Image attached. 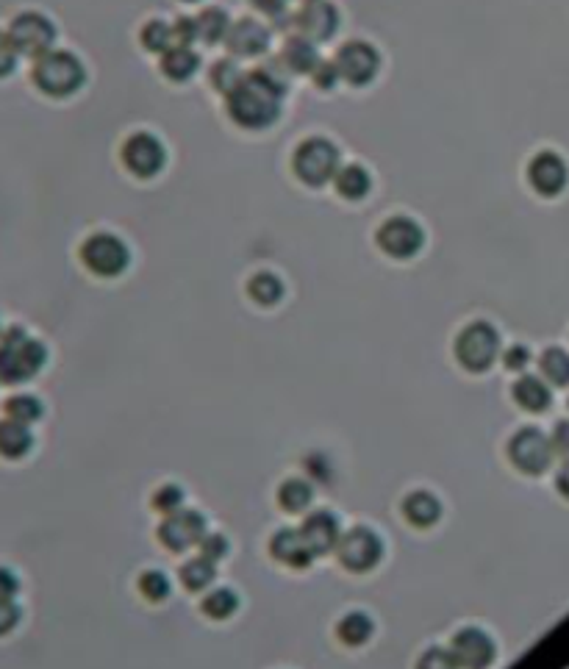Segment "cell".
Segmentation results:
<instances>
[{
	"mask_svg": "<svg viewBox=\"0 0 569 669\" xmlns=\"http://www.w3.org/2000/svg\"><path fill=\"white\" fill-rule=\"evenodd\" d=\"M311 75H314V81H317V87L320 89H334L336 78H339V70H336L334 62H322L320 59V64L314 67V73Z\"/></svg>",
	"mask_w": 569,
	"mask_h": 669,
	"instance_id": "cell-43",
	"label": "cell"
},
{
	"mask_svg": "<svg viewBox=\"0 0 569 669\" xmlns=\"http://www.w3.org/2000/svg\"><path fill=\"white\" fill-rule=\"evenodd\" d=\"M292 25L300 31V37L325 42L334 37L339 28V12L325 0H311V3H303V9L292 17Z\"/></svg>",
	"mask_w": 569,
	"mask_h": 669,
	"instance_id": "cell-15",
	"label": "cell"
},
{
	"mask_svg": "<svg viewBox=\"0 0 569 669\" xmlns=\"http://www.w3.org/2000/svg\"><path fill=\"white\" fill-rule=\"evenodd\" d=\"M514 400H517V406L525 411H533V414H539V411L550 409V386L542 381V378H536V375H522L520 381L514 384Z\"/></svg>",
	"mask_w": 569,
	"mask_h": 669,
	"instance_id": "cell-21",
	"label": "cell"
},
{
	"mask_svg": "<svg viewBox=\"0 0 569 669\" xmlns=\"http://www.w3.org/2000/svg\"><path fill=\"white\" fill-rule=\"evenodd\" d=\"M334 64L336 70H339V78H345L347 84H353V87H364L378 75L381 56H378V50L372 48V45L356 39V42H347V45L339 48Z\"/></svg>",
	"mask_w": 569,
	"mask_h": 669,
	"instance_id": "cell-10",
	"label": "cell"
},
{
	"mask_svg": "<svg viewBox=\"0 0 569 669\" xmlns=\"http://www.w3.org/2000/svg\"><path fill=\"white\" fill-rule=\"evenodd\" d=\"M528 181L531 186L539 192V195H545V198H556L558 192L567 186L569 181V170L564 159L553 153V150H542L531 164H528Z\"/></svg>",
	"mask_w": 569,
	"mask_h": 669,
	"instance_id": "cell-16",
	"label": "cell"
},
{
	"mask_svg": "<svg viewBox=\"0 0 569 669\" xmlns=\"http://www.w3.org/2000/svg\"><path fill=\"white\" fill-rule=\"evenodd\" d=\"M139 592H142V597L150 600V603H161V600L170 597V578L159 570L142 572V578H139Z\"/></svg>",
	"mask_w": 569,
	"mask_h": 669,
	"instance_id": "cell-35",
	"label": "cell"
},
{
	"mask_svg": "<svg viewBox=\"0 0 569 669\" xmlns=\"http://www.w3.org/2000/svg\"><path fill=\"white\" fill-rule=\"evenodd\" d=\"M186 3H192V0H186Z\"/></svg>",
	"mask_w": 569,
	"mask_h": 669,
	"instance_id": "cell-50",
	"label": "cell"
},
{
	"mask_svg": "<svg viewBox=\"0 0 569 669\" xmlns=\"http://www.w3.org/2000/svg\"><path fill=\"white\" fill-rule=\"evenodd\" d=\"M542 375L553 386H569V353L561 347H550L539 359Z\"/></svg>",
	"mask_w": 569,
	"mask_h": 669,
	"instance_id": "cell-31",
	"label": "cell"
},
{
	"mask_svg": "<svg viewBox=\"0 0 569 669\" xmlns=\"http://www.w3.org/2000/svg\"><path fill=\"white\" fill-rule=\"evenodd\" d=\"M500 356V334L489 323H472L456 336V359L464 370L486 372Z\"/></svg>",
	"mask_w": 569,
	"mask_h": 669,
	"instance_id": "cell-5",
	"label": "cell"
},
{
	"mask_svg": "<svg viewBox=\"0 0 569 669\" xmlns=\"http://www.w3.org/2000/svg\"><path fill=\"white\" fill-rule=\"evenodd\" d=\"M164 145L153 134H134L125 139L123 145V164L139 178H153L164 167Z\"/></svg>",
	"mask_w": 569,
	"mask_h": 669,
	"instance_id": "cell-14",
	"label": "cell"
},
{
	"mask_svg": "<svg viewBox=\"0 0 569 669\" xmlns=\"http://www.w3.org/2000/svg\"><path fill=\"white\" fill-rule=\"evenodd\" d=\"M173 34H175V42H178V45L189 48V45L198 39V25H195V17H181V20L173 25Z\"/></svg>",
	"mask_w": 569,
	"mask_h": 669,
	"instance_id": "cell-41",
	"label": "cell"
},
{
	"mask_svg": "<svg viewBox=\"0 0 569 669\" xmlns=\"http://www.w3.org/2000/svg\"><path fill=\"white\" fill-rule=\"evenodd\" d=\"M20 617H23V611L12 597H0V636L12 633L20 625Z\"/></svg>",
	"mask_w": 569,
	"mask_h": 669,
	"instance_id": "cell-39",
	"label": "cell"
},
{
	"mask_svg": "<svg viewBox=\"0 0 569 669\" xmlns=\"http://www.w3.org/2000/svg\"><path fill=\"white\" fill-rule=\"evenodd\" d=\"M150 503H153L156 511H161V514H167V517H170V514H175V511L181 508V503H184V492H181L178 486L167 484V486H161V489H156V495H153Z\"/></svg>",
	"mask_w": 569,
	"mask_h": 669,
	"instance_id": "cell-37",
	"label": "cell"
},
{
	"mask_svg": "<svg viewBox=\"0 0 569 669\" xmlns=\"http://www.w3.org/2000/svg\"><path fill=\"white\" fill-rule=\"evenodd\" d=\"M9 37H12L14 48L23 56H45L56 42V28L48 17H42L37 12H25L14 17L12 28H9Z\"/></svg>",
	"mask_w": 569,
	"mask_h": 669,
	"instance_id": "cell-9",
	"label": "cell"
},
{
	"mask_svg": "<svg viewBox=\"0 0 569 669\" xmlns=\"http://www.w3.org/2000/svg\"><path fill=\"white\" fill-rule=\"evenodd\" d=\"M20 589V581L9 567H0V597H14Z\"/></svg>",
	"mask_w": 569,
	"mask_h": 669,
	"instance_id": "cell-46",
	"label": "cell"
},
{
	"mask_svg": "<svg viewBox=\"0 0 569 669\" xmlns=\"http://www.w3.org/2000/svg\"><path fill=\"white\" fill-rule=\"evenodd\" d=\"M48 361L45 345L28 336L23 328H9L0 339V384L31 381Z\"/></svg>",
	"mask_w": 569,
	"mask_h": 669,
	"instance_id": "cell-2",
	"label": "cell"
},
{
	"mask_svg": "<svg viewBox=\"0 0 569 669\" xmlns=\"http://www.w3.org/2000/svg\"><path fill=\"white\" fill-rule=\"evenodd\" d=\"M270 553H273L275 561H281L286 567H295V570H303V567H311L314 561V553H311L309 542L303 539L300 528H284L273 536V545H270Z\"/></svg>",
	"mask_w": 569,
	"mask_h": 669,
	"instance_id": "cell-18",
	"label": "cell"
},
{
	"mask_svg": "<svg viewBox=\"0 0 569 669\" xmlns=\"http://www.w3.org/2000/svg\"><path fill=\"white\" fill-rule=\"evenodd\" d=\"M403 514L414 528H431L442 517V503L431 492H411L403 503Z\"/></svg>",
	"mask_w": 569,
	"mask_h": 669,
	"instance_id": "cell-22",
	"label": "cell"
},
{
	"mask_svg": "<svg viewBox=\"0 0 569 669\" xmlns=\"http://www.w3.org/2000/svg\"><path fill=\"white\" fill-rule=\"evenodd\" d=\"M214 578H217V570L209 558H189L181 567V583L186 586V592H203L206 586L214 583Z\"/></svg>",
	"mask_w": 569,
	"mask_h": 669,
	"instance_id": "cell-27",
	"label": "cell"
},
{
	"mask_svg": "<svg viewBox=\"0 0 569 669\" xmlns=\"http://www.w3.org/2000/svg\"><path fill=\"white\" fill-rule=\"evenodd\" d=\"M528 361H531V353H528V347H522V345L508 347V353H506V367H508V370H525V367H528Z\"/></svg>",
	"mask_w": 569,
	"mask_h": 669,
	"instance_id": "cell-45",
	"label": "cell"
},
{
	"mask_svg": "<svg viewBox=\"0 0 569 669\" xmlns=\"http://www.w3.org/2000/svg\"><path fill=\"white\" fill-rule=\"evenodd\" d=\"M292 170L295 175L309 186L328 184L331 178L339 173V148L328 139L314 137L300 142V148L295 150V159H292Z\"/></svg>",
	"mask_w": 569,
	"mask_h": 669,
	"instance_id": "cell-4",
	"label": "cell"
},
{
	"mask_svg": "<svg viewBox=\"0 0 569 669\" xmlns=\"http://www.w3.org/2000/svg\"><path fill=\"white\" fill-rule=\"evenodd\" d=\"M195 25H198V39H203L206 45H214L228 37L231 31V23H228V14L223 9H206L195 17Z\"/></svg>",
	"mask_w": 569,
	"mask_h": 669,
	"instance_id": "cell-28",
	"label": "cell"
},
{
	"mask_svg": "<svg viewBox=\"0 0 569 669\" xmlns=\"http://www.w3.org/2000/svg\"><path fill=\"white\" fill-rule=\"evenodd\" d=\"M311 500H314V489H311L306 481H300V478H292V481H286L281 489H278V503L286 511H292V514H300V511H306L311 506Z\"/></svg>",
	"mask_w": 569,
	"mask_h": 669,
	"instance_id": "cell-30",
	"label": "cell"
},
{
	"mask_svg": "<svg viewBox=\"0 0 569 669\" xmlns=\"http://www.w3.org/2000/svg\"><path fill=\"white\" fill-rule=\"evenodd\" d=\"M242 78H245V73L239 70V64L231 62V59H223V62L214 64V70H211V87L228 95Z\"/></svg>",
	"mask_w": 569,
	"mask_h": 669,
	"instance_id": "cell-36",
	"label": "cell"
},
{
	"mask_svg": "<svg viewBox=\"0 0 569 669\" xmlns=\"http://www.w3.org/2000/svg\"><path fill=\"white\" fill-rule=\"evenodd\" d=\"M281 59H284L286 67H289L292 73H314V67L320 64V56H317L314 42L306 37H300V34L286 39Z\"/></svg>",
	"mask_w": 569,
	"mask_h": 669,
	"instance_id": "cell-23",
	"label": "cell"
},
{
	"mask_svg": "<svg viewBox=\"0 0 569 669\" xmlns=\"http://www.w3.org/2000/svg\"><path fill=\"white\" fill-rule=\"evenodd\" d=\"M200 59L184 45H175L164 53L161 59V73L167 75L170 81H189L192 75L198 73Z\"/></svg>",
	"mask_w": 569,
	"mask_h": 669,
	"instance_id": "cell-24",
	"label": "cell"
},
{
	"mask_svg": "<svg viewBox=\"0 0 569 669\" xmlns=\"http://www.w3.org/2000/svg\"><path fill=\"white\" fill-rule=\"evenodd\" d=\"M250 298L256 300L259 306H275L278 300L284 298V284H281V278L273 273H259L250 278L248 284Z\"/></svg>",
	"mask_w": 569,
	"mask_h": 669,
	"instance_id": "cell-29",
	"label": "cell"
},
{
	"mask_svg": "<svg viewBox=\"0 0 569 669\" xmlns=\"http://www.w3.org/2000/svg\"><path fill=\"white\" fill-rule=\"evenodd\" d=\"M450 653L456 658L458 669H489L495 661V642L481 628H464L453 636Z\"/></svg>",
	"mask_w": 569,
	"mask_h": 669,
	"instance_id": "cell-13",
	"label": "cell"
},
{
	"mask_svg": "<svg viewBox=\"0 0 569 669\" xmlns=\"http://www.w3.org/2000/svg\"><path fill=\"white\" fill-rule=\"evenodd\" d=\"M336 556L342 561V567L350 572H370L372 567L381 564L384 558V542L381 536L370 528H353L339 539Z\"/></svg>",
	"mask_w": 569,
	"mask_h": 669,
	"instance_id": "cell-8",
	"label": "cell"
},
{
	"mask_svg": "<svg viewBox=\"0 0 569 669\" xmlns=\"http://www.w3.org/2000/svg\"><path fill=\"white\" fill-rule=\"evenodd\" d=\"M334 186H336V192H339V195H342L345 200H361V198H367V192H370V186H372V178H370V173L361 167V164H347V167H342V170L336 173Z\"/></svg>",
	"mask_w": 569,
	"mask_h": 669,
	"instance_id": "cell-25",
	"label": "cell"
},
{
	"mask_svg": "<svg viewBox=\"0 0 569 669\" xmlns=\"http://www.w3.org/2000/svg\"><path fill=\"white\" fill-rule=\"evenodd\" d=\"M236 608H239V597L231 589H214L206 600H203V614L211 617V620H228L231 614H234Z\"/></svg>",
	"mask_w": 569,
	"mask_h": 669,
	"instance_id": "cell-33",
	"label": "cell"
},
{
	"mask_svg": "<svg viewBox=\"0 0 569 669\" xmlns=\"http://www.w3.org/2000/svg\"><path fill=\"white\" fill-rule=\"evenodd\" d=\"M556 486H558V492H561V495L569 497V459L564 461V467H561V470H558V475H556Z\"/></svg>",
	"mask_w": 569,
	"mask_h": 669,
	"instance_id": "cell-48",
	"label": "cell"
},
{
	"mask_svg": "<svg viewBox=\"0 0 569 669\" xmlns=\"http://www.w3.org/2000/svg\"><path fill=\"white\" fill-rule=\"evenodd\" d=\"M200 553H203V558H209V561H220V558L228 553L225 536H206V539L200 542Z\"/></svg>",
	"mask_w": 569,
	"mask_h": 669,
	"instance_id": "cell-42",
	"label": "cell"
},
{
	"mask_svg": "<svg viewBox=\"0 0 569 669\" xmlns=\"http://www.w3.org/2000/svg\"><path fill=\"white\" fill-rule=\"evenodd\" d=\"M34 447V434L28 431V425L14 420H0V456L3 459H25Z\"/></svg>",
	"mask_w": 569,
	"mask_h": 669,
	"instance_id": "cell-20",
	"label": "cell"
},
{
	"mask_svg": "<svg viewBox=\"0 0 569 669\" xmlns=\"http://www.w3.org/2000/svg\"><path fill=\"white\" fill-rule=\"evenodd\" d=\"M259 12L270 14V17H281L286 9V0H250Z\"/></svg>",
	"mask_w": 569,
	"mask_h": 669,
	"instance_id": "cell-47",
	"label": "cell"
},
{
	"mask_svg": "<svg viewBox=\"0 0 569 669\" xmlns=\"http://www.w3.org/2000/svg\"><path fill=\"white\" fill-rule=\"evenodd\" d=\"M550 442H553V453L569 459V420L558 422L556 431H553V436H550Z\"/></svg>",
	"mask_w": 569,
	"mask_h": 669,
	"instance_id": "cell-44",
	"label": "cell"
},
{
	"mask_svg": "<svg viewBox=\"0 0 569 669\" xmlns=\"http://www.w3.org/2000/svg\"><path fill=\"white\" fill-rule=\"evenodd\" d=\"M378 248L392 259H411L422 250L425 234L411 217H392L378 228Z\"/></svg>",
	"mask_w": 569,
	"mask_h": 669,
	"instance_id": "cell-11",
	"label": "cell"
},
{
	"mask_svg": "<svg viewBox=\"0 0 569 669\" xmlns=\"http://www.w3.org/2000/svg\"><path fill=\"white\" fill-rule=\"evenodd\" d=\"M300 533L303 539L309 542L311 553L314 556H325L339 547V539H342V528H339V520L328 511H314L306 517V522L300 525Z\"/></svg>",
	"mask_w": 569,
	"mask_h": 669,
	"instance_id": "cell-17",
	"label": "cell"
},
{
	"mask_svg": "<svg viewBox=\"0 0 569 669\" xmlns=\"http://www.w3.org/2000/svg\"><path fill=\"white\" fill-rule=\"evenodd\" d=\"M81 261L100 278H114V275H123L128 270L131 253L125 248L123 239H117L114 234H95L84 242Z\"/></svg>",
	"mask_w": 569,
	"mask_h": 669,
	"instance_id": "cell-6",
	"label": "cell"
},
{
	"mask_svg": "<svg viewBox=\"0 0 569 669\" xmlns=\"http://www.w3.org/2000/svg\"><path fill=\"white\" fill-rule=\"evenodd\" d=\"M225 45L236 56H259L270 48V31L256 20H242V23L231 25Z\"/></svg>",
	"mask_w": 569,
	"mask_h": 669,
	"instance_id": "cell-19",
	"label": "cell"
},
{
	"mask_svg": "<svg viewBox=\"0 0 569 669\" xmlns=\"http://www.w3.org/2000/svg\"><path fill=\"white\" fill-rule=\"evenodd\" d=\"M553 456V442L539 428H522L508 442V459L525 475H542Z\"/></svg>",
	"mask_w": 569,
	"mask_h": 669,
	"instance_id": "cell-7",
	"label": "cell"
},
{
	"mask_svg": "<svg viewBox=\"0 0 569 669\" xmlns=\"http://www.w3.org/2000/svg\"><path fill=\"white\" fill-rule=\"evenodd\" d=\"M14 64H17V48H14L12 37L0 31V78L12 73Z\"/></svg>",
	"mask_w": 569,
	"mask_h": 669,
	"instance_id": "cell-40",
	"label": "cell"
},
{
	"mask_svg": "<svg viewBox=\"0 0 569 669\" xmlns=\"http://www.w3.org/2000/svg\"><path fill=\"white\" fill-rule=\"evenodd\" d=\"M159 539L170 553H184L206 539V520L198 511H175L161 522Z\"/></svg>",
	"mask_w": 569,
	"mask_h": 669,
	"instance_id": "cell-12",
	"label": "cell"
},
{
	"mask_svg": "<svg viewBox=\"0 0 569 669\" xmlns=\"http://www.w3.org/2000/svg\"><path fill=\"white\" fill-rule=\"evenodd\" d=\"M3 411L6 417L14 422H23V425H31L42 417V403H39L34 395H14L3 403Z\"/></svg>",
	"mask_w": 569,
	"mask_h": 669,
	"instance_id": "cell-32",
	"label": "cell"
},
{
	"mask_svg": "<svg viewBox=\"0 0 569 669\" xmlns=\"http://www.w3.org/2000/svg\"><path fill=\"white\" fill-rule=\"evenodd\" d=\"M84 64L67 50H50L34 64V84L50 98H67L84 84Z\"/></svg>",
	"mask_w": 569,
	"mask_h": 669,
	"instance_id": "cell-3",
	"label": "cell"
},
{
	"mask_svg": "<svg viewBox=\"0 0 569 669\" xmlns=\"http://www.w3.org/2000/svg\"><path fill=\"white\" fill-rule=\"evenodd\" d=\"M175 34H173V25L161 23V20H150L145 28H142V45L150 53H167V50L173 48Z\"/></svg>",
	"mask_w": 569,
	"mask_h": 669,
	"instance_id": "cell-34",
	"label": "cell"
},
{
	"mask_svg": "<svg viewBox=\"0 0 569 669\" xmlns=\"http://www.w3.org/2000/svg\"><path fill=\"white\" fill-rule=\"evenodd\" d=\"M372 631H375V625H372V620L364 611H350L336 625V636L347 647H361L364 642H370Z\"/></svg>",
	"mask_w": 569,
	"mask_h": 669,
	"instance_id": "cell-26",
	"label": "cell"
},
{
	"mask_svg": "<svg viewBox=\"0 0 569 669\" xmlns=\"http://www.w3.org/2000/svg\"><path fill=\"white\" fill-rule=\"evenodd\" d=\"M417 669H458L456 658L445 647H428L417 661Z\"/></svg>",
	"mask_w": 569,
	"mask_h": 669,
	"instance_id": "cell-38",
	"label": "cell"
},
{
	"mask_svg": "<svg viewBox=\"0 0 569 669\" xmlns=\"http://www.w3.org/2000/svg\"><path fill=\"white\" fill-rule=\"evenodd\" d=\"M286 89L275 84L273 78L256 70L248 73L231 92H228V114L236 125L248 131L270 128L281 114V100Z\"/></svg>",
	"mask_w": 569,
	"mask_h": 669,
	"instance_id": "cell-1",
	"label": "cell"
},
{
	"mask_svg": "<svg viewBox=\"0 0 569 669\" xmlns=\"http://www.w3.org/2000/svg\"><path fill=\"white\" fill-rule=\"evenodd\" d=\"M303 3H311V0H303Z\"/></svg>",
	"mask_w": 569,
	"mask_h": 669,
	"instance_id": "cell-49",
	"label": "cell"
}]
</instances>
